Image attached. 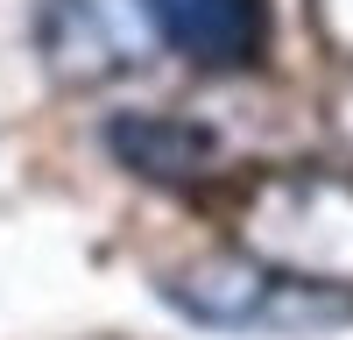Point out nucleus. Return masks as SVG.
<instances>
[{
  "instance_id": "nucleus-6",
  "label": "nucleus",
  "mask_w": 353,
  "mask_h": 340,
  "mask_svg": "<svg viewBox=\"0 0 353 340\" xmlns=\"http://www.w3.org/2000/svg\"><path fill=\"white\" fill-rule=\"evenodd\" d=\"M311 15H318V36L353 64V0H311Z\"/></svg>"
},
{
  "instance_id": "nucleus-7",
  "label": "nucleus",
  "mask_w": 353,
  "mask_h": 340,
  "mask_svg": "<svg viewBox=\"0 0 353 340\" xmlns=\"http://www.w3.org/2000/svg\"><path fill=\"white\" fill-rule=\"evenodd\" d=\"M332 121H339V135H346V149H353V85L339 93V106H332Z\"/></svg>"
},
{
  "instance_id": "nucleus-4",
  "label": "nucleus",
  "mask_w": 353,
  "mask_h": 340,
  "mask_svg": "<svg viewBox=\"0 0 353 340\" xmlns=\"http://www.w3.org/2000/svg\"><path fill=\"white\" fill-rule=\"evenodd\" d=\"M106 149L121 156L134 178L170 185V191H191V185H212L226 170V142L191 121V113H121L106 128Z\"/></svg>"
},
{
  "instance_id": "nucleus-3",
  "label": "nucleus",
  "mask_w": 353,
  "mask_h": 340,
  "mask_svg": "<svg viewBox=\"0 0 353 340\" xmlns=\"http://www.w3.org/2000/svg\"><path fill=\"white\" fill-rule=\"evenodd\" d=\"M156 15L149 0H43L36 8V57L64 93H99L156 64Z\"/></svg>"
},
{
  "instance_id": "nucleus-1",
  "label": "nucleus",
  "mask_w": 353,
  "mask_h": 340,
  "mask_svg": "<svg viewBox=\"0 0 353 340\" xmlns=\"http://www.w3.org/2000/svg\"><path fill=\"white\" fill-rule=\"evenodd\" d=\"M233 248L311 291L353 298V178L332 163H283L241 178L226 206Z\"/></svg>"
},
{
  "instance_id": "nucleus-5",
  "label": "nucleus",
  "mask_w": 353,
  "mask_h": 340,
  "mask_svg": "<svg viewBox=\"0 0 353 340\" xmlns=\"http://www.w3.org/2000/svg\"><path fill=\"white\" fill-rule=\"evenodd\" d=\"M163 50L205 71H248L269 50V0H149Z\"/></svg>"
},
{
  "instance_id": "nucleus-2",
  "label": "nucleus",
  "mask_w": 353,
  "mask_h": 340,
  "mask_svg": "<svg viewBox=\"0 0 353 340\" xmlns=\"http://www.w3.org/2000/svg\"><path fill=\"white\" fill-rule=\"evenodd\" d=\"M163 305H176L198 326H226V333H311V326H339L353 319L346 291H311V283H290L276 270L248 263L241 248L198 255V263L163 270Z\"/></svg>"
}]
</instances>
